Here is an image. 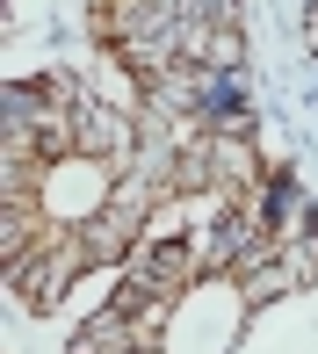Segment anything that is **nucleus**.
Listing matches in <instances>:
<instances>
[{
  "mask_svg": "<svg viewBox=\"0 0 318 354\" xmlns=\"http://www.w3.org/2000/svg\"><path fill=\"white\" fill-rule=\"evenodd\" d=\"M304 37H311V51H318V8H311V29H304Z\"/></svg>",
  "mask_w": 318,
  "mask_h": 354,
  "instance_id": "nucleus-1",
  "label": "nucleus"
}]
</instances>
